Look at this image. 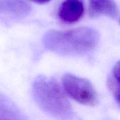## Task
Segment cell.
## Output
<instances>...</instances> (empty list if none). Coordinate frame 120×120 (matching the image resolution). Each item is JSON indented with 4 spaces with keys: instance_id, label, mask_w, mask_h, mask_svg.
<instances>
[{
    "instance_id": "cell-1",
    "label": "cell",
    "mask_w": 120,
    "mask_h": 120,
    "mask_svg": "<svg viewBox=\"0 0 120 120\" xmlns=\"http://www.w3.org/2000/svg\"><path fill=\"white\" fill-rule=\"evenodd\" d=\"M98 41V32L89 27H80L65 31L51 30L43 38V44L47 49L68 56L89 53L96 48Z\"/></svg>"
},
{
    "instance_id": "cell-2",
    "label": "cell",
    "mask_w": 120,
    "mask_h": 120,
    "mask_svg": "<svg viewBox=\"0 0 120 120\" xmlns=\"http://www.w3.org/2000/svg\"><path fill=\"white\" fill-rule=\"evenodd\" d=\"M32 95L37 105L51 116L60 120H69L72 117V105L53 78L38 76L32 84Z\"/></svg>"
},
{
    "instance_id": "cell-3",
    "label": "cell",
    "mask_w": 120,
    "mask_h": 120,
    "mask_svg": "<svg viewBox=\"0 0 120 120\" xmlns=\"http://www.w3.org/2000/svg\"><path fill=\"white\" fill-rule=\"evenodd\" d=\"M63 85L65 91L80 104L89 106L97 104V91L88 79L68 73L63 77Z\"/></svg>"
},
{
    "instance_id": "cell-4",
    "label": "cell",
    "mask_w": 120,
    "mask_h": 120,
    "mask_svg": "<svg viewBox=\"0 0 120 120\" xmlns=\"http://www.w3.org/2000/svg\"><path fill=\"white\" fill-rule=\"evenodd\" d=\"M30 6L23 0H0V18L19 20L30 15Z\"/></svg>"
},
{
    "instance_id": "cell-5",
    "label": "cell",
    "mask_w": 120,
    "mask_h": 120,
    "mask_svg": "<svg viewBox=\"0 0 120 120\" xmlns=\"http://www.w3.org/2000/svg\"><path fill=\"white\" fill-rule=\"evenodd\" d=\"M84 7L81 0H65L60 6L58 15L63 22L72 24L83 15Z\"/></svg>"
},
{
    "instance_id": "cell-6",
    "label": "cell",
    "mask_w": 120,
    "mask_h": 120,
    "mask_svg": "<svg viewBox=\"0 0 120 120\" xmlns=\"http://www.w3.org/2000/svg\"><path fill=\"white\" fill-rule=\"evenodd\" d=\"M89 14L92 18L105 15L117 18L119 15V8L115 0H89Z\"/></svg>"
},
{
    "instance_id": "cell-7",
    "label": "cell",
    "mask_w": 120,
    "mask_h": 120,
    "mask_svg": "<svg viewBox=\"0 0 120 120\" xmlns=\"http://www.w3.org/2000/svg\"><path fill=\"white\" fill-rule=\"evenodd\" d=\"M108 86L116 101L120 105V83L114 77H110L108 81Z\"/></svg>"
},
{
    "instance_id": "cell-8",
    "label": "cell",
    "mask_w": 120,
    "mask_h": 120,
    "mask_svg": "<svg viewBox=\"0 0 120 120\" xmlns=\"http://www.w3.org/2000/svg\"><path fill=\"white\" fill-rule=\"evenodd\" d=\"M114 78L120 83V60L118 61L113 68Z\"/></svg>"
},
{
    "instance_id": "cell-9",
    "label": "cell",
    "mask_w": 120,
    "mask_h": 120,
    "mask_svg": "<svg viewBox=\"0 0 120 120\" xmlns=\"http://www.w3.org/2000/svg\"><path fill=\"white\" fill-rule=\"evenodd\" d=\"M37 4H46L49 1H51V0H31Z\"/></svg>"
},
{
    "instance_id": "cell-10",
    "label": "cell",
    "mask_w": 120,
    "mask_h": 120,
    "mask_svg": "<svg viewBox=\"0 0 120 120\" xmlns=\"http://www.w3.org/2000/svg\"></svg>"
},
{
    "instance_id": "cell-11",
    "label": "cell",
    "mask_w": 120,
    "mask_h": 120,
    "mask_svg": "<svg viewBox=\"0 0 120 120\" xmlns=\"http://www.w3.org/2000/svg\"><path fill=\"white\" fill-rule=\"evenodd\" d=\"M81 1H82V0H81Z\"/></svg>"
}]
</instances>
